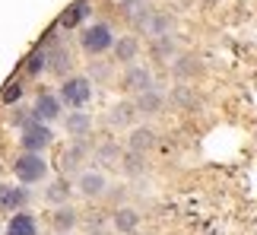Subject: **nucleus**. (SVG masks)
Returning <instances> with one entry per match:
<instances>
[{
	"label": "nucleus",
	"instance_id": "1",
	"mask_svg": "<svg viewBox=\"0 0 257 235\" xmlns=\"http://www.w3.org/2000/svg\"><path fill=\"white\" fill-rule=\"evenodd\" d=\"M80 45H83L86 54H105V51H111V45H114V32L105 23H92L89 29H83Z\"/></svg>",
	"mask_w": 257,
	"mask_h": 235
},
{
	"label": "nucleus",
	"instance_id": "2",
	"mask_svg": "<svg viewBox=\"0 0 257 235\" xmlns=\"http://www.w3.org/2000/svg\"><path fill=\"white\" fill-rule=\"evenodd\" d=\"M92 102V83L86 76H70L61 86V105H70V108H86Z\"/></svg>",
	"mask_w": 257,
	"mask_h": 235
},
{
	"label": "nucleus",
	"instance_id": "3",
	"mask_svg": "<svg viewBox=\"0 0 257 235\" xmlns=\"http://www.w3.org/2000/svg\"><path fill=\"white\" fill-rule=\"evenodd\" d=\"M13 172H16V178H19V181L35 184V181H42L45 175H48V162L42 159V153H23V156L16 159Z\"/></svg>",
	"mask_w": 257,
	"mask_h": 235
},
{
	"label": "nucleus",
	"instance_id": "4",
	"mask_svg": "<svg viewBox=\"0 0 257 235\" xmlns=\"http://www.w3.org/2000/svg\"><path fill=\"white\" fill-rule=\"evenodd\" d=\"M54 140V134H51V127H48L45 121H29L23 127V146H26V153H42L45 146H51Z\"/></svg>",
	"mask_w": 257,
	"mask_h": 235
},
{
	"label": "nucleus",
	"instance_id": "5",
	"mask_svg": "<svg viewBox=\"0 0 257 235\" xmlns=\"http://www.w3.org/2000/svg\"><path fill=\"white\" fill-rule=\"evenodd\" d=\"M76 188H80V194L83 197H102V194L108 191V178L98 169H86L83 175H80V181H76Z\"/></svg>",
	"mask_w": 257,
	"mask_h": 235
},
{
	"label": "nucleus",
	"instance_id": "6",
	"mask_svg": "<svg viewBox=\"0 0 257 235\" xmlns=\"http://www.w3.org/2000/svg\"><path fill=\"white\" fill-rule=\"evenodd\" d=\"M124 86L131 92L153 89V70H150V67H140V64H131V67H127V73H124Z\"/></svg>",
	"mask_w": 257,
	"mask_h": 235
},
{
	"label": "nucleus",
	"instance_id": "7",
	"mask_svg": "<svg viewBox=\"0 0 257 235\" xmlns=\"http://www.w3.org/2000/svg\"><path fill=\"white\" fill-rule=\"evenodd\" d=\"M54 118H61V99L51 92H42L35 99V121H54Z\"/></svg>",
	"mask_w": 257,
	"mask_h": 235
},
{
	"label": "nucleus",
	"instance_id": "8",
	"mask_svg": "<svg viewBox=\"0 0 257 235\" xmlns=\"http://www.w3.org/2000/svg\"><path fill=\"white\" fill-rule=\"evenodd\" d=\"M140 29L143 32H150L153 38H162V35H169V29H172V19L169 16H162V13H143L140 19Z\"/></svg>",
	"mask_w": 257,
	"mask_h": 235
},
{
	"label": "nucleus",
	"instance_id": "9",
	"mask_svg": "<svg viewBox=\"0 0 257 235\" xmlns=\"http://www.w3.org/2000/svg\"><path fill=\"white\" fill-rule=\"evenodd\" d=\"M111 226L121 232V235H134L137 229H140V213H137L134 207H121L114 213V219H111Z\"/></svg>",
	"mask_w": 257,
	"mask_h": 235
},
{
	"label": "nucleus",
	"instance_id": "10",
	"mask_svg": "<svg viewBox=\"0 0 257 235\" xmlns=\"http://www.w3.org/2000/svg\"><path fill=\"white\" fill-rule=\"evenodd\" d=\"M111 51H114V57H117L121 64H134L137 51H140V42H137V35H124V38H114Z\"/></svg>",
	"mask_w": 257,
	"mask_h": 235
},
{
	"label": "nucleus",
	"instance_id": "11",
	"mask_svg": "<svg viewBox=\"0 0 257 235\" xmlns=\"http://www.w3.org/2000/svg\"><path fill=\"white\" fill-rule=\"evenodd\" d=\"M26 203H29V194L23 188H10V184L0 188V207L4 210H19V207H26Z\"/></svg>",
	"mask_w": 257,
	"mask_h": 235
},
{
	"label": "nucleus",
	"instance_id": "12",
	"mask_svg": "<svg viewBox=\"0 0 257 235\" xmlns=\"http://www.w3.org/2000/svg\"><path fill=\"white\" fill-rule=\"evenodd\" d=\"M162 105H165L162 92L153 86V89H146V92H137V102H134V108H137V111H159Z\"/></svg>",
	"mask_w": 257,
	"mask_h": 235
},
{
	"label": "nucleus",
	"instance_id": "13",
	"mask_svg": "<svg viewBox=\"0 0 257 235\" xmlns=\"http://www.w3.org/2000/svg\"><path fill=\"white\" fill-rule=\"evenodd\" d=\"M156 140H159V137H156L153 127H137V131L131 134V150L134 153H146V150L156 146Z\"/></svg>",
	"mask_w": 257,
	"mask_h": 235
},
{
	"label": "nucleus",
	"instance_id": "14",
	"mask_svg": "<svg viewBox=\"0 0 257 235\" xmlns=\"http://www.w3.org/2000/svg\"><path fill=\"white\" fill-rule=\"evenodd\" d=\"M7 235H38V226H35V219L29 216V213H16V216L10 219V226H7Z\"/></svg>",
	"mask_w": 257,
	"mask_h": 235
},
{
	"label": "nucleus",
	"instance_id": "15",
	"mask_svg": "<svg viewBox=\"0 0 257 235\" xmlns=\"http://www.w3.org/2000/svg\"><path fill=\"white\" fill-rule=\"evenodd\" d=\"M86 13H89V0H76L73 7H67V10H64L61 26H64V29H76V26L83 23V16H86Z\"/></svg>",
	"mask_w": 257,
	"mask_h": 235
},
{
	"label": "nucleus",
	"instance_id": "16",
	"mask_svg": "<svg viewBox=\"0 0 257 235\" xmlns=\"http://www.w3.org/2000/svg\"><path fill=\"white\" fill-rule=\"evenodd\" d=\"M48 67H51L54 73H67L70 70V51H67L64 45H54L51 51H48Z\"/></svg>",
	"mask_w": 257,
	"mask_h": 235
},
{
	"label": "nucleus",
	"instance_id": "17",
	"mask_svg": "<svg viewBox=\"0 0 257 235\" xmlns=\"http://www.w3.org/2000/svg\"><path fill=\"white\" fill-rule=\"evenodd\" d=\"M134 114H137L134 105L131 102H121V105H114V108L108 111V124H111V127H127V124L134 121Z\"/></svg>",
	"mask_w": 257,
	"mask_h": 235
},
{
	"label": "nucleus",
	"instance_id": "18",
	"mask_svg": "<svg viewBox=\"0 0 257 235\" xmlns=\"http://www.w3.org/2000/svg\"><path fill=\"white\" fill-rule=\"evenodd\" d=\"M64 127H67V134H73V137H86L89 127H92V118L83 114V111H76L70 118H64Z\"/></svg>",
	"mask_w": 257,
	"mask_h": 235
},
{
	"label": "nucleus",
	"instance_id": "19",
	"mask_svg": "<svg viewBox=\"0 0 257 235\" xmlns=\"http://www.w3.org/2000/svg\"><path fill=\"white\" fill-rule=\"evenodd\" d=\"M73 226H76V213H73L70 207H61V210L54 213V229L61 232V235H67Z\"/></svg>",
	"mask_w": 257,
	"mask_h": 235
},
{
	"label": "nucleus",
	"instance_id": "20",
	"mask_svg": "<svg viewBox=\"0 0 257 235\" xmlns=\"http://www.w3.org/2000/svg\"><path fill=\"white\" fill-rule=\"evenodd\" d=\"M83 159H86V143H73L70 150L64 153V169H67V172H73Z\"/></svg>",
	"mask_w": 257,
	"mask_h": 235
},
{
	"label": "nucleus",
	"instance_id": "21",
	"mask_svg": "<svg viewBox=\"0 0 257 235\" xmlns=\"http://www.w3.org/2000/svg\"><path fill=\"white\" fill-rule=\"evenodd\" d=\"M153 54L159 57V61H172V57H175V42H172L169 35L156 38V42H153Z\"/></svg>",
	"mask_w": 257,
	"mask_h": 235
},
{
	"label": "nucleus",
	"instance_id": "22",
	"mask_svg": "<svg viewBox=\"0 0 257 235\" xmlns=\"http://www.w3.org/2000/svg\"><path fill=\"white\" fill-rule=\"evenodd\" d=\"M121 162H124V172L127 175H140L146 165H143V153H121Z\"/></svg>",
	"mask_w": 257,
	"mask_h": 235
},
{
	"label": "nucleus",
	"instance_id": "23",
	"mask_svg": "<svg viewBox=\"0 0 257 235\" xmlns=\"http://www.w3.org/2000/svg\"><path fill=\"white\" fill-rule=\"evenodd\" d=\"M45 67H48V51H45V48H35L32 57H29V64H26V70L32 73V76H38Z\"/></svg>",
	"mask_w": 257,
	"mask_h": 235
},
{
	"label": "nucleus",
	"instance_id": "24",
	"mask_svg": "<svg viewBox=\"0 0 257 235\" xmlns=\"http://www.w3.org/2000/svg\"><path fill=\"white\" fill-rule=\"evenodd\" d=\"M67 194H70V184H67V181H54V184H48L45 197L51 203H67Z\"/></svg>",
	"mask_w": 257,
	"mask_h": 235
},
{
	"label": "nucleus",
	"instance_id": "25",
	"mask_svg": "<svg viewBox=\"0 0 257 235\" xmlns=\"http://www.w3.org/2000/svg\"><path fill=\"white\" fill-rule=\"evenodd\" d=\"M117 159H121V150H117V143H102V146H98V162L114 165Z\"/></svg>",
	"mask_w": 257,
	"mask_h": 235
},
{
	"label": "nucleus",
	"instance_id": "26",
	"mask_svg": "<svg viewBox=\"0 0 257 235\" xmlns=\"http://www.w3.org/2000/svg\"><path fill=\"white\" fill-rule=\"evenodd\" d=\"M172 70H175V76H191L197 70V61H191V57H178V64L172 67Z\"/></svg>",
	"mask_w": 257,
	"mask_h": 235
},
{
	"label": "nucleus",
	"instance_id": "27",
	"mask_svg": "<svg viewBox=\"0 0 257 235\" xmlns=\"http://www.w3.org/2000/svg\"><path fill=\"white\" fill-rule=\"evenodd\" d=\"M0 99H4L7 105H13V102H19V99H23V86H19V83H10L7 89H4V95H0Z\"/></svg>",
	"mask_w": 257,
	"mask_h": 235
},
{
	"label": "nucleus",
	"instance_id": "28",
	"mask_svg": "<svg viewBox=\"0 0 257 235\" xmlns=\"http://www.w3.org/2000/svg\"><path fill=\"white\" fill-rule=\"evenodd\" d=\"M124 10H127V19H140L146 13L143 0H124Z\"/></svg>",
	"mask_w": 257,
	"mask_h": 235
},
{
	"label": "nucleus",
	"instance_id": "29",
	"mask_svg": "<svg viewBox=\"0 0 257 235\" xmlns=\"http://www.w3.org/2000/svg\"><path fill=\"white\" fill-rule=\"evenodd\" d=\"M175 102H178V105H191V95H187L184 86H181V89H175Z\"/></svg>",
	"mask_w": 257,
	"mask_h": 235
},
{
	"label": "nucleus",
	"instance_id": "30",
	"mask_svg": "<svg viewBox=\"0 0 257 235\" xmlns=\"http://www.w3.org/2000/svg\"><path fill=\"white\" fill-rule=\"evenodd\" d=\"M89 235H102V232H89Z\"/></svg>",
	"mask_w": 257,
	"mask_h": 235
}]
</instances>
